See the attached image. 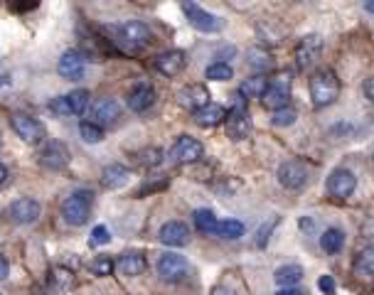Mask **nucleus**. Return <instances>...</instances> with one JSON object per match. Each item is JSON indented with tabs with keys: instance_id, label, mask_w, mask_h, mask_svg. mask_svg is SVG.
<instances>
[{
	"instance_id": "38",
	"label": "nucleus",
	"mask_w": 374,
	"mask_h": 295,
	"mask_svg": "<svg viewBox=\"0 0 374 295\" xmlns=\"http://www.w3.org/2000/svg\"><path fill=\"white\" fill-rule=\"evenodd\" d=\"M160 160H163V151H160V148H146V151L141 153V162L146 167L160 165Z\"/></svg>"
},
{
	"instance_id": "40",
	"label": "nucleus",
	"mask_w": 374,
	"mask_h": 295,
	"mask_svg": "<svg viewBox=\"0 0 374 295\" xmlns=\"http://www.w3.org/2000/svg\"><path fill=\"white\" fill-rule=\"evenodd\" d=\"M318 288L323 290L325 295H335L337 293V285H335V278H332V276H320Z\"/></svg>"
},
{
	"instance_id": "45",
	"label": "nucleus",
	"mask_w": 374,
	"mask_h": 295,
	"mask_svg": "<svg viewBox=\"0 0 374 295\" xmlns=\"http://www.w3.org/2000/svg\"><path fill=\"white\" fill-rule=\"evenodd\" d=\"M300 229H313V219H300Z\"/></svg>"
},
{
	"instance_id": "3",
	"label": "nucleus",
	"mask_w": 374,
	"mask_h": 295,
	"mask_svg": "<svg viewBox=\"0 0 374 295\" xmlns=\"http://www.w3.org/2000/svg\"><path fill=\"white\" fill-rule=\"evenodd\" d=\"M249 99H244L241 94H234L232 108H229V118H227V135L232 140H244L249 138L251 130V118H249Z\"/></svg>"
},
{
	"instance_id": "10",
	"label": "nucleus",
	"mask_w": 374,
	"mask_h": 295,
	"mask_svg": "<svg viewBox=\"0 0 374 295\" xmlns=\"http://www.w3.org/2000/svg\"><path fill=\"white\" fill-rule=\"evenodd\" d=\"M202 155H205V148L192 135H180L173 148H170V160L178 162V165H190V162L200 160Z\"/></svg>"
},
{
	"instance_id": "19",
	"label": "nucleus",
	"mask_w": 374,
	"mask_h": 295,
	"mask_svg": "<svg viewBox=\"0 0 374 295\" xmlns=\"http://www.w3.org/2000/svg\"><path fill=\"white\" fill-rule=\"evenodd\" d=\"M126 103H128L130 111H136V113L148 111V108L155 103V89H153L148 81H138L128 92V96H126Z\"/></svg>"
},
{
	"instance_id": "14",
	"label": "nucleus",
	"mask_w": 374,
	"mask_h": 295,
	"mask_svg": "<svg viewBox=\"0 0 374 295\" xmlns=\"http://www.w3.org/2000/svg\"><path fill=\"white\" fill-rule=\"evenodd\" d=\"M210 99H212V94L205 84H190V86H185V89H180L178 92V103L192 113H197L200 108L210 106L212 103Z\"/></svg>"
},
{
	"instance_id": "29",
	"label": "nucleus",
	"mask_w": 374,
	"mask_h": 295,
	"mask_svg": "<svg viewBox=\"0 0 374 295\" xmlns=\"http://www.w3.org/2000/svg\"><path fill=\"white\" fill-rule=\"evenodd\" d=\"M249 67L256 71V74H261L264 76L266 71H271V67H273V57H271V52L269 49H264V47H251L249 49Z\"/></svg>"
},
{
	"instance_id": "30",
	"label": "nucleus",
	"mask_w": 374,
	"mask_h": 295,
	"mask_svg": "<svg viewBox=\"0 0 374 295\" xmlns=\"http://www.w3.org/2000/svg\"><path fill=\"white\" fill-rule=\"evenodd\" d=\"M89 99H92V94L87 89H74V92L67 94V103L71 108V116H82L89 108Z\"/></svg>"
},
{
	"instance_id": "8",
	"label": "nucleus",
	"mask_w": 374,
	"mask_h": 295,
	"mask_svg": "<svg viewBox=\"0 0 374 295\" xmlns=\"http://www.w3.org/2000/svg\"><path fill=\"white\" fill-rule=\"evenodd\" d=\"M325 189L328 194L335 199L352 197L355 189H357V177H355L352 170H347V167H337V170H332L330 175H328Z\"/></svg>"
},
{
	"instance_id": "13",
	"label": "nucleus",
	"mask_w": 374,
	"mask_h": 295,
	"mask_svg": "<svg viewBox=\"0 0 374 295\" xmlns=\"http://www.w3.org/2000/svg\"><path fill=\"white\" fill-rule=\"evenodd\" d=\"M323 52V37L320 35H305L298 44H296V65L298 69H308L320 59Z\"/></svg>"
},
{
	"instance_id": "31",
	"label": "nucleus",
	"mask_w": 374,
	"mask_h": 295,
	"mask_svg": "<svg viewBox=\"0 0 374 295\" xmlns=\"http://www.w3.org/2000/svg\"><path fill=\"white\" fill-rule=\"evenodd\" d=\"M217 236H222V239H227V242H237V239H241V236H244V224H241V221H237V219L219 221Z\"/></svg>"
},
{
	"instance_id": "17",
	"label": "nucleus",
	"mask_w": 374,
	"mask_h": 295,
	"mask_svg": "<svg viewBox=\"0 0 374 295\" xmlns=\"http://www.w3.org/2000/svg\"><path fill=\"white\" fill-rule=\"evenodd\" d=\"M158 239L165 244V246L170 248H182L190 244V226L182 224V221H165L163 226H160V234H158Z\"/></svg>"
},
{
	"instance_id": "47",
	"label": "nucleus",
	"mask_w": 374,
	"mask_h": 295,
	"mask_svg": "<svg viewBox=\"0 0 374 295\" xmlns=\"http://www.w3.org/2000/svg\"><path fill=\"white\" fill-rule=\"evenodd\" d=\"M0 145H3V135H0Z\"/></svg>"
},
{
	"instance_id": "16",
	"label": "nucleus",
	"mask_w": 374,
	"mask_h": 295,
	"mask_svg": "<svg viewBox=\"0 0 374 295\" xmlns=\"http://www.w3.org/2000/svg\"><path fill=\"white\" fill-rule=\"evenodd\" d=\"M69 148L60 140H49L44 143V148L40 151V162H42L47 170H62V167L69 165Z\"/></svg>"
},
{
	"instance_id": "21",
	"label": "nucleus",
	"mask_w": 374,
	"mask_h": 295,
	"mask_svg": "<svg viewBox=\"0 0 374 295\" xmlns=\"http://www.w3.org/2000/svg\"><path fill=\"white\" fill-rule=\"evenodd\" d=\"M130 183V170L121 162H111L101 170V185L106 189H121Z\"/></svg>"
},
{
	"instance_id": "2",
	"label": "nucleus",
	"mask_w": 374,
	"mask_h": 295,
	"mask_svg": "<svg viewBox=\"0 0 374 295\" xmlns=\"http://www.w3.org/2000/svg\"><path fill=\"white\" fill-rule=\"evenodd\" d=\"M291 84H293V74L288 69H281L269 79V89H266L264 103L269 111H278V108H286L288 106V99H291Z\"/></svg>"
},
{
	"instance_id": "22",
	"label": "nucleus",
	"mask_w": 374,
	"mask_h": 295,
	"mask_svg": "<svg viewBox=\"0 0 374 295\" xmlns=\"http://www.w3.org/2000/svg\"><path fill=\"white\" fill-rule=\"evenodd\" d=\"M352 271H355V276H359V278H372L374 276V239L367 242L357 253H355Z\"/></svg>"
},
{
	"instance_id": "25",
	"label": "nucleus",
	"mask_w": 374,
	"mask_h": 295,
	"mask_svg": "<svg viewBox=\"0 0 374 295\" xmlns=\"http://www.w3.org/2000/svg\"><path fill=\"white\" fill-rule=\"evenodd\" d=\"M305 271L303 266H298V263H288V266H281V269H276V273H273V280H276L281 288H296V285L303 280Z\"/></svg>"
},
{
	"instance_id": "5",
	"label": "nucleus",
	"mask_w": 374,
	"mask_h": 295,
	"mask_svg": "<svg viewBox=\"0 0 374 295\" xmlns=\"http://www.w3.org/2000/svg\"><path fill=\"white\" fill-rule=\"evenodd\" d=\"M182 12L187 15L190 25L195 27V30H200V33L214 35V33H222L224 30L222 17L214 15V12H210V10H205V8H200L197 3H182Z\"/></svg>"
},
{
	"instance_id": "42",
	"label": "nucleus",
	"mask_w": 374,
	"mask_h": 295,
	"mask_svg": "<svg viewBox=\"0 0 374 295\" xmlns=\"http://www.w3.org/2000/svg\"><path fill=\"white\" fill-rule=\"evenodd\" d=\"M362 92H364V99H367L369 103H374V76H369V79L364 81Z\"/></svg>"
},
{
	"instance_id": "28",
	"label": "nucleus",
	"mask_w": 374,
	"mask_h": 295,
	"mask_svg": "<svg viewBox=\"0 0 374 295\" xmlns=\"http://www.w3.org/2000/svg\"><path fill=\"white\" fill-rule=\"evenodd\" d=\"M266 89H269V79L261 74H254V76H249V79L241 81L239 94H241L244 99H264Z\"/></svg>"
},
{
	"instance_id": "23",
	"label": "nucleus",
	"mask_w": 374,
	"mask_h": 295,
	"mask_svg": "<svg viewBox=\"0 0 374 295\" xmlns=\"http://www.w3.org/2000/svg\"><path fill=\"white\" fill-rule=\"evenodd\" d=\"M227 118H229L227 108H224V106H219V103H214V101H212L210 106L200 108V111L195 113V124H197V126H202V128H214V126L224 124V121H227Z\"/></svg>"
},
{
	"instance_id": "41",
	"label": "nucleus",
	"mask_w": 374,
	"mask_h": 295,
	"mask_svg": "<svg viewBox=\"0 0 374 295\" xmlns=\"http://www.w3.org/2000/svg\"><path fill=\"white\" fill-rule=\"evenodd\" d=\"M10 276V263H8V258H6V253L0 251V283Z\"/></svg>"
},
{
	"instance_id": "44",
	"label": "nucleus",
	"mask_w": 374,
	"mask_h": 295,
	"mask_svg": "<svg viewBox=\"0 0 374 295\" xmlns=\"http://www.w3.org/2000/svg\"><path fill=\"white\" fill-rule=\"evenodd\" d=\"M6 183H8V167L0 162V187H3Z\"/></svg>"
},
{
	"instance_id": "34",
	"label": "nucleus",
	"mask_w": 374,
	"mask_h": 295,
	"mask_svg": "<svg viewBox=\"0 0 374 295\" xmlns=\"http://www.w3.org/2000/svg\"><path fill=\"white\" fill-rule=\"evenodd\" d=\"M116 269V261L111 256H96L92 263H89V271H92L94 276H99V278H106V276H111Z\"/></svg>"
},
{
	"instance_id": "37",
	"label": "nucleus",
	"mask_w": 374,
	"mask_h": 295,
	"mask_svg": "<svg viewBox=\"0 0 374 295\" xmlns=\"http://www.w3.org/2000/svg\"><path fill=\"white\" fill-rule=\"evenodd\" d=\"M111 242V231L106 229L103 224L94 226L92 229V236H89V246L92 248H99V246H106Z\"/></svg>"
},
{
	"instance_id": "36",
	"label": "nucleus",
	"mask_w": 374,
	"mask_h": 295,
	"mask_svg": "<svg viewBox=\"0 0 374 295\" xmlns=\"http://www.w3.org/2000/svg\"><path fill=\"white\" fill-rule=\"evenodd\" d=\"M296 118H298L296 108L286 106V108H278V111H273V113H271V124L276 126V128H286V126H293V124H296Z\"/></svg>"
},
{
	"instance_id": "7",
	"label": "nucleus",
	"mask_w": 374,
	"mask_h": 295,
	"mask_svg": "<svg viewBox=\"0 0 374 295\" xmlns=\"http://www.w3.org/2000/svg\"><path fill=\"white\" fill-rule=\"evenodd\" d=\"M187 273H190V263L180 253L168 251L158 258V276L168 283H180V280L187 278Z\"/></svg>"
},
{
	"instance_id": "24",
	"label": "nucleus",
	"mask_w": 374,
	"mask_h": 295,
	"mask_svg": "<svg viewBox=\"0 0 374 295\" xmlns=\"http://www.w3.org/2000/svg\"><path fill=\"white\" fill-rule=\"evenodd\" d=\"M146 269H148V261H146V256H143L141 251H126V253H121V258H119V271H121L124 276H130V278H136V276H141Z\"/></svg>"
},
{
	"instance_id": "27",
	"label": "nucleus",
	"mask_w": 374,
	"mask_h": 295,
	"mask_svg": "<svg viewBox=\"0 0 374 295\" xmlns=\"http://www.w3.org/2000/svg\"><path fill=\"white\" fill-rule=\"evenodd\" d=\"M342 246H345V231L337 229V226H328L320 234V248L325 253H340Z\"/></svg>"
},
{
	"instance_id": "9",
	"label": "nucleus",
	"mask_w": 374,
	"mask_h": 295,
	"mask_svg": "<svg viewBox=\"0 0 374 295\" xmlns=\"http://www.w3.org/2000/svg\"><path fill=\"white\" fill-rule=\"evenodd\" d=\"M10 128L15 130L17 138H22L25 143H30V145L42 143V138H44V126L40 124L37 118L28 116V113H12V116H10Z\"/></svg>"
},
{
	"instance_id": "4",
	"label": "nucleus",
	"mask_w": 374,
	"mask_h": 295,
	"mask_svg": "<svg viewBox=\"0 0 374 295\" xmlns=\"http://www.w3.org/2000/svg\"><path fill=\"white\" fill-rule=\"evenodd\" d=\"M92 214V192H74L62 202V217L67 224L82 226Z\"/></svg>"
},
{
	"instance_id": "12",
	"label": "nucleus",
	"mask_w": 374,
	"mask_h": 295,
	"mask_svg": "<svg viewBox=\"0 0 374 295\" xmlns=\"http://www.w3.org/2000/svg\"><path fill=\"white\" fill-rule=\"evenodd\" d=\"M40 214H42V207L33 197H20L8 207V217L15 224H35L40 219Z\"/></svg>"
},
{
	"instance_id": "18",
	"label": "nucleus",
	"mask_w": 374,
	"mask_h": 295,
	"mask_svg": "<svg viewBox=\"0 0 374 295\" xmlns=\"http://www.w3.org/2000/svg\"><path fill=\"white\" fill-rule=\"evenodd\" d=\"M153 65L163 76H178L187 67V54L182 49H168V52L158 54Z\"/></svg>"
},
{
	"instance_id": "35",
	"label": "nucleus",
	"mask_w": 374,
	"mask_h": 295,
	"mask_svg": "<svg viewBox=\"0 0 374 295\" xmlns=\"http://www.w3.org/2000/svg\"><path fill=\"white\" fill-rule=\"evenodd\" d=\"M49 280H52V285H55L57 290H69L71 285H74V273L67 269H52V273H49Z\"/></svg>"
},
{
	"instance_id": "20",
	"label": "nucleus",
	"mask_w": 374,
	"mask_h": 295,
	"mask_svg": "<svg viewBox=\"0 0 374 295\" xmlns=\"http://www.w3.org/2000/svg\"><path fill=\"white\" fill-rule=\"evenodd\" d=\"M119 118H121V106L114 99H99L92 106V121L96 126H101V128L103 126H114Z\"/></svg>"
},
{
	"instance_id": "15",
	"label": "nucleus",
	"mask_w": 374,
	"mask_h": 295,
	"mask_svg": "<svg viewBox=\"0 0 374 295\" xmlns=\"http://www.w3.org/2000/svg\"><path fill=\"white\" fill-rule=\"evenodd\" d=\"M84 69H87V59H84V54L79 49H67L60 57V62H57V71H60L62 79L69 81L82 79Z\"/></svg>"
},
{
	"instance_id": "1",
	"label": "nucleus",
	"mask_w": 374,
	"mask_h": 295,
	"mask_svg": "<svg viewBox=\"0 0 374 295\" xmlns=\"http://www.w3.org/2000/svg\"><path fill=\"white\" fill-rule=\"evenodd\" d=\"M340 96V79L332 69H318L310 76V99L315 108H325Z\"/></svg>"
},
{
	"instance_id": "46",
	"label": "nucleus",
	"mask_w": 374,
	"mask_h": 295,
	"mask_svg": "<svg viewBox=\"0 0 374 295\" xmlns=\"http://www.w3.org/2000/svg\"><path fill=\"white\" fill-rule=\"evenodd\" d=\"M364 8H367L369 12H374V3H367V6H364Z\"/></svg>"
},
{
	"instance_id": "39",
	"label": "nucleus",
	"mask_w": 374,
	"mask_h": 295,
	"mask_svg": "<svg viewBox=\"0 0 374 295\" xmlns=\"http://www.w3.org/2000/svg\"><path fill=\"white\" fill-rule=\"evenodd\" d=\"M49 108H52V113H57V116H62V118L71 116V108H69V103H67V96L52 99V101H49Z\"/></svg>"
},
{
	"instance_id": "43",
	"label": "nucleus",
	"mask_w": 374,
	"mask_h": 295,
	"mask_svg": "<svg viewBox=\"0 0 374 295\" xmlns=\"http://www.w3.org/2000/svg\"><path fill=\"white\" fill-rule=\"evenodd\" d=\"M276 295H305V290H300V288H281Z\"/></svg>"
},
{
	"instance_id": "6",
	"label": "nucleus",
	"mask_w": 374,
	"mask_h": 295,
	"mask_svg": "<svg viewBox=\"0 0 374 295\" xmlns=\"http://www.w3.org/2000/svg\"><path fill=\"white\" fill-rule=\"evenodd\" d=\"M116 33H119V42H124L130 49H143L153 42L151 27L141 20H126L124 25L116 27Z\"/></svg>"
},
{
	"instance_id": "32",
	"label": "nucleus",
	"mask_w": 374,
	"mask_h": 295,
	"mask_svg": "<svg viewBox=\"0 0 374 295\" xmlns=\"http://www.w3.org/2000/svg\"><path fill=\"white\" fill-rule=\"evenodd\" d=\"M205 76L210 81H229L234 76V69H232V65H227V62H212V65L205 69Z\"/></svg>"
},
{
	"instance_id": "26",
	"label": "nucleus",
	"mask_w": 374,
	"mask_h": 295,
	"mask_svg": "<svg viewBox=\"0 0 374 295\" xmlns=\"http://www.w3.org/2000/svg\"><path fill=\"white\" fill-rule=\"evenodd\" d=\"M192 224L205 236H217L219 231V219L212 210H195L192 212Z\"/></svg>"
},
{
	"instance_id": "11",
	"label": "nucleus",
	"mask_w": 374,
	"mask_h": 295,
	"mask_svg": "<svg viewBox=\"0 0 374 295\" xmlns=\"http://www.w3.org/2000/svg\"><path fill=\"white\" fill-rule=\"evenodd\" d=\"M278 183L286 189H300L308 183V167L303 160H286L278 167Z\"/></svg>"
},
{
	"instance_id": "33",
	"label": "nucleus",
	"mask_w": 374,
	"mask_h": 295,
	"mask_svg": "<svg viewBox=\"0 0 374 295\" xmlns=\"http://www.w3.org/2000/svg\"><path fill=\"white\" fill-rule=\"evenodd\" d=\"M79 135H82L84 143L96 145L103 140V128L94 124V121H82V124H79Z\"/></svg>"
}]
</instances>
